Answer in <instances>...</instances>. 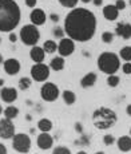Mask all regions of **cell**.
I'll list each match as a JSON object with an SVG mask.
<instances>
[{
  "mask_svg": "<svg viewBox=\"0 0 131 154\" xmlns=\"http://www.w3.org/2000/svg\"><path fill=\"white\" fill-rule=\"evenodd\" d=\"M96 31V17L87 8H74L64 19V32L76 42H88Z\"/></svg>",
  "mask_w": 131,
  "mask_h": 154,
  "instance_id": "1",
  "label": "cell"
},
{
  "mask_svg": "<svg viewBox=\"0 0 131 154\" xmlns=\"http://www.w3.org/2000/svg\"><path fill=\"white\" fill-rule=\"evenodd\" d=\"M20 8L15 0H0V31L12 32L20 22Z\"/></svg>",
  "mask_w": 131,
  "mask_h": 154,
  "instance_id": "2",
  "label": "cell"
},
{
  "mask_svg": "<svg viewBox=\"0 0 131 154\" xmlns=\"http://www.w3.org/2000/svg\"><path fill=\"white\" fill-rule=\"evenodd\" d=\"M117 121H118L117 112L108 107H105V106L96 109L92 112V123L99 130L111 129L117 123Z\"/></svg>",
  "mask_w": 131,
  "mask_h": 154,
  "instance_id": "3",
  "label": "cell"
},
{
  "mask_svg": "<svg viewBox=\"0 0 131 154\" xmlns=\"http://www.w3.org/2000/svg\"><path fill=\"white\" fill-rule=\"evenodd\" d=\"M98 69L107 75H115V72L120 69V59L119 55L114 52H102L98 58Z\"/></svg>",
  "mask_w": 131,
  "mask_h": 154,
  "instance_id": "4",
  "label": "cell"
},
{
  "mask_svg": "<svg viewBox=\"0 0 131 154\" xmlns=\"http://www.w3.org/2000/svg\"><path fill=\"white\" fill-rule=\"evenodd\" d=\"M20 39L22 42L26 44V46H31V47H35L36 43L39 42L40 39V32L36 26L34 24H26L24 27L20 29Z\"/></svg>",
  "mask_w": 131,
  "mask_h": 154,
  "instance_id": "5",
  "label": "cell"
},
{
  "mask_svg": "<svg viewBox=\"0 0 131 154\" xmlns=\"http://www.w3.org/2000/svg\"><path fill=\"white\" fill-rule=\"evenodd\" d=\"M12 147L17 153H28L31 150V138L24 133H17L12 138Z\"/></svg>",
  "mask_w": 131,
  "mask_h": 154,
  "instance_id": "6",
  "label": "cell"
},
{
  "mask_svg": "<svg viewBox=\"0 0 131 154\" xmlns=\"http://www.w3.org/2000/svg\"><path fill=\"white\" fill-rule=\"evenodd\" d=\"M59 95H60V90H59L58 86L55 83H52V82H47V83H44L41 86L40 97H41V99L46 100V102H53V100H56L59 98Z\"/></svg>",
  "mask_w": 131,
  "mask_h": 154,
  "instance_id": "7",
  "label": "cell"
},
{
  "mask_svg": "<svg viewBox=\"0 0 131 154\" xmlns=\"http://www.w3.org/2000/svg\"><path fill=\"white\" fill-rule=\"evenodd\" d=\"M50 66L44 63H35L31 67V76L36 82H46L50 76Z\"/></svg>",
  "mask_w": 131,
  "mask_h": 154,
  "instance_id": "8",
  "label": "cell"
},
{
  "mask_svg": "<svg viewBox=\"0 0 131 154\" xmlns=\"http://www.w3.org/2000/svg\"><path fill=\"white\" fill-rule=\"evenodd\" d=\"M15 137V126L12 121L8 118H2L0 119V138L3 140H10Z\"/></svg>",
  "mask_w": 131,
  "mask_h": 154,
  "instance_id": "9",
  "label": "cell"
},
{
  "mask_svg": "<svg viewBox=\"0 0 131 154\" xmlns=\"http://www.w3.org/2000/svg\"><path fill=\"white\" fill-rule=\"evenodd\" d=\"M74 51H75V43H74L72 39H70V38H63V39H60V42L58 44L59 56H62V58L70 56V55H72Z\"/></svg>",
  "mask_w": 131,
  "mask_h": 154,
  "instance_id": "10",
  "label": "cell"
},
{
  "mask_svg": "<svg viewBox=\"0 0 131 154\" xmlns=\"http://www.w3.org/2000/svg\"><path fill=\"white\" fill-rule=\"evenodd\" d=\"M36 143L41 150H48L53 145V138L52 135H50V133H41V134L38 135Z\"/></svg>",
  "mask_w": 131,
  "mask_h": 154,
  "instance_id": "11",
  "label": "cell"
},
{
  "mask_svg": "<svg viewBox=\"0 0 131 154\" xmlns=\"http://www.w3.org/2000/svg\"><path fill=\"white\" fill-rule=\"evenodd\" d=\"M4 71L8 75H16L20 71V62L15 58H10L4 60Z\"/></svg>",
  "mask_w": 131,
  "mask_h": 154,
  "instance_id": "12",
  "label": "cell"
},
{
  "mask_svg": "<svg viewBox=\"0 0 131 154\" xmlns=\"http://www.w3.org/2000/svg\"><path fill=\"white\" fill-rule=\"evenodd\" d=\"M0 98L5 103H12L17 99V91L14 87H3L0 90Z\"/></svg>",
  "mask_w": 131,
  "mask_h": 154,
  "instance_id": "13",
  "label": "cell"
},
{
  "mask_svg": "<svg viewBox=\"0 0 131 154\" xmlns=\"http://www.w3.org/2000/svg\"><path fill=\"white\" fill-rule=\"evenodd\" d=\"M29 19H31L32 24L34 26H41L44 24V22H46L47 16H46V12H44L43 10H39V8H35V10H32L31 15H29Z\"/></svg>",
  "mask_w": 131,
  "mask_h": 154,
  "instance_id": "14",
  "label": "cell"
},
{
  "mask_svg": "<svg viewBox=\"0 0 131 154\" xmlns=\"http://www.w3.org/2000/svg\"><path fill=\"white\" fill-rule=\"evenodd\" d=\"M115 34L123 39H130L131 38V24L130 23H118L115 28Z\"/></svg>",
  "mask_w": 131,
  "mask_h": 154,
  "instance_id": "15",
  "label": "cell"
},
{
  "mask_svg": "<svg viewBox=\"0 0 131 154\" xmlns=\"http://www.w3.org/2000/svg\"><path fill=\"white\" fill-rule=\"evenodd\" d=\"M29 56H31V59L35 63H43L44 56H46V51L43 50V47L35 46V47H32L31 51H29Z\"/></svg>",
  "mask_w": 131,
  "mask_h": 154,
  "instance_id": "16",
  "label": "cell"
},
{
  "mask_svg": "<svg viewBox=\"0 0 131 154\" xmlns=\"http://www.w3.org/2000/svg\"><path fill=\"white\" fill-rule=\"evenodd\" d=\"M117 145L122 153H129L131 150V137L130 135H122L117 140Z\"/></svg>",
  "mask_w": 131,
  "mask_h": 154,
  "instance_id": "17",
  "label": "cell"
},
{
  "mask_svg": "<svg viewBox=\"0 0 131 154\" xmlns=\"http://www.w3.org/2000/svg\"><path fill=\"white\" fill-rule=\"evenodd\" d=\"M103 16L106 17L107 20H110V22H112V20L118 19L119 16V10L117 7H115V4H107L105 8H103Z\"/></svg>",
  "mask_w": 131,
  "mask_h": 154,
  "instance_id": "18",
  "label": "cell"
},
{
  "mask_svg": "<svg viewBox=\"0 0 131 154\" xmlns=\"http://www.w3.org/2000/svg\"><path fill=\"white\" fill-rule=\"evenodd\" d=\"M96 74L95 72H87L82 79H80V86L83 88H88V87H92L95 83H96Z\"/></svg>",
  "mask_w": 131,
  "mask_h": 154,
  "instance_id": "19",
  "label": "cell"
},
{
  "mask_svg": "<svg viewBox=\"0 0 131 154\" xmlns=\"http://www.w3.org/2000/svg\"><path fill=\"white\" fill-rule=\"evenodd\" d=\"M64 64H66L64 58H62V56H55V58L50 62V69L53 71H62L64 69Z\"/></svg>",
  "mask_w": 131,
  "mask_h": 154,
  "instance_id": "20",
  "label": "cell"
},
{
  "mask_svg": "<svg viewBox=\"0 0 131 154\" xmlns=\"http://www.w3.org/2000/svg\"><path fill=\"white\" fill-rule=\"evenodd\" d=\"M62 98H63L66 105H68V106L74 105V103L76 102L75 93H74V91H71V90H64L63 93H62Z\"/></svg>",
  "mask_w": 131,
  "mask_h": 154,
  "instance_id": "21",
  "label": "cell"
},
{
  "mask_svg": "<svg viewBox=\"0 0 131 154\" xmlns=\"http://www.w3.org/2000/svg\"><path fill=\"white\" fill-rule=\"evenodd\" d=\"M38 129L41 133H50L52 130V122L50 119H47V118H41L38 122Z\"/></svg>",
  "mask_w": 131,
  "mask_h": 154,
  "instance_id": "22",
  "label": "cell"
},
{
  "mask_svg": "<svg viewBox=\"0 0 131 154\" xmlns=\"http://www.w3.org/2000/svg\"><path fill=\"white\" fill-rule=\"evenodd\" d=\"M17 114H19V109L15 107V106H8L7 109L4 110V117L8 118V119H15V118L17 117Z\"/></svg>",
  "mask_w": 131,
  "mask_h": 154,
  "instance_id": "23",
  "label": "cell"
},
{
  "mask_svg": "<svg viewBox=\"0 0 131 154\" xmlns=\"http://www.w3.org/2000/svg\"><path fill=\"white\" fill-rule=\"evenodd\" d=\"M43 50L46 51V54H53L58 50V44L53 40H46L43 44Z\"/></svg>",
  "mask_w": 131,
  "mask_h": 154,
  "instance_id": "24",
  "label": "cell"
},
{
  "mask_svg": "<svg viewBox=\"0 0 131 154\" xmlns=\"http://www.w3.org/2000/svg\"><path fill=\"white\" fill-rule=\"evenodd\" d=\"M119 58H122L123 60L130 62L131 60V46H124L119 51Z\"/></svg>",
  "mask_w": 131,
  "mask_h": 154,
  "instance_id": "25",
  "label": "cell"
},
{
  "mask_svg": "<svg viewBox=\"0 0 131 154\" xmlns=\"http://www.w3.org/2000/svg\"><path fill=\"white\" fill-rule=\"evenodd\" d=\"M31 87V79L27 78V76H23L19 81V88L20 90H28Z\"/></svg>",
  "mask_w": 131,
  "mask_h": 154,
  "instance_id": "26",
  "label": "cell"
},
{
  "mask_svg": "<svg viewBox=\"0 0 131 154\" xmlns=\"http://www.w3.org/2000/svg\"><path fill=\"white\" fill-rule=\"evenodd\" d=\"M119 82H120V78H119L118 75H108L107 76V85H108L110 87H117L119 85Z\"/></svg>",
  "mask_w": 131,
  "mask_h": 154,
  "instance_id": "27",
  "label": "cell"
},
{
  "mask_svg": "<svg viewBox=\"0 0 131 154\" xmlns=\"http://www.w3.org/2000/svg\"><path fill=\"white\" fill-rule=\"evenodd\" d=\"M78 2L79 0H59V3L66 8H75V5L78 4Z\"/></svg>",
  "mask_w": 131,
  "mask_h": 154,
  "instance_id": "28",
  "label": "cell"
},
{
  "mask_svg": "<svg viewBox=\"0 0 131 154\" xmlns=\"http://www.w3.org/2000/svg\"><path fill=\"white\" fill-rule=\"evenodd\" d=\"M102 40H103V42H105L106 44L112 43V40H114V34H112V32H110V31L103 32V34H102Z\"/></svg>",
  "mask_w": 131,
  "mask_h": 154,
  "instance_id": "29",
  "label": "cell"
},
{
  "mask_svg": "<svg viewBox=\"0 0 131 154\" xmlns=\"http://www.w3.org/2000/svg\"><path fill=\"white\" fill-rule=\"evenodd\" d=\"M52 154H71V150L66 146H56L52 150Z\"/></svg>",
  "mask_w": 131,
  "mask_h": 154,
  "instance_id": "30",
  "label": "cell"
},
{
  "mask_svg": "<svg viewBox=\"0 0 131 154\" xmlns=\"http://www.w3.org/2000/svg\"><path fill=\"white\" fill-rule=\"evenodd\" d=\"M103 143H105L106 146H111L112 143H115V137L112 134H106L105 137H103Z\"/></svg>",
  "mask_w": 131,
  "mask_h": 154,
  "instance_id": "31",
  "label": "cell"
},
{
  "mask_svg": "<svg viewBox=\"0 0 131 154\" xmlns=\"http://www.w3.org/2000/svg\"><path fill=\"white\" fill-rule=\"evenodd\" d=\"M66 34L64 29L60 28V27H55L53 28V36L55 38H60V39H63V35Z\"/></svg>",
  "mask_w": 131,
  "mask_h": 154,
  "instance_id": "32",
  "label": "cell"
},
{
  "mask_svg": "<svg viewBox=\"0 0 131 154\" xmlns=\"http://www.w3.org/2000/svg\"><path fill=\"white\" fill-rule=\"evenodd\" d=\"M122 71H123L126 75H130L131 74V62H126V63L122 66Z\"/></svg>",
  "mask_w": 131,
  "mask_h": 154,
  "instance_id": "33",
  "label": "cell"
},
{
  "mask_svg": "<svg viewBox=\"0 0 131 154\" xmlns=\"http://www.w3.org/2000/svg\"><path fill=\"white\" fill-rule=\"evenodd\" d=\"M115 7H117L119 11H123L124 8H126V2H124V0H117V3H115Z\"/></svg>",
  "mask_w": 131,
  "mask_h": 154,
  "instance_id": "34",
  "label": "cell"
},
{
  "mask_svg": "<svg viewBox=\"0 0 131 154\" xmlns=\"http://www.w3.org/2000/svg\"><path fill=\"white\" fill-rule=\"evenodd\" d=\"M26 4L28 5L29 8H34L36 5V0H26Z\"/></svg>",
  "mask_w": 131,
  "mask_h": 154,
  "instance_id": "35",
  "label": "cell"
},
{
  "mask_svg": "<svg viewBox=\"0 0 131 154\" xmlns=\"http://www.w3.org/2000/svg\"><path fill=\"white\" fill-rule=\"evenodd\" d=\"M75 130H76L78 133H82V131H83V126H82V123L76 122V123H75Z\"/></svg>",
  "mask_w": 131,
  "mask_h": 154,
  "instance_id": "36",
  "label": "cell"
},
{
  "mask_svg": "<svg viewBox=\"0 0 131 154\" xmlns=\"http://www.w3.org/2000/svg\"><path fill=\"white\" fill-rule=\"evenodd\" d=\"M16 39H17L16 34H15V32H10V40H11V42L15 43V42H16Z\"/></svg>",
  "mask_w": 131,
  "mask_h": 154,
  "instance_id": "37",
  "label": "cell"
},
{
  "mask_svg": "<svg viewBox=\"0 0 131 154\" xmlns=\"http://www.w3.org/2000/svg\"><path fill=\"white\" fill-rule=\"evenodd\" d=\"M0 154H7V147L3 143H0Z\"/></svg>",
  "mask_w": 131,
  "mask_h": 154,
  "instance_id": "38",
  "label": "cell"
},
{
  "mask_svg": "<svg viewBox=\"0 0 131 154\" xmlns=\"http://www.w3.org/2000/svg\"><path fill=\"white\" fill-rule=\"evenodd\" d=\"M50 17H51L52 22H58V20H59V16L56 14H51V15H50Z\"/></svg>",
  "mask_w": 131,
  "mask_h": 154,
  "instance_id": "39",
  "label": "cell"
},
{
  "mask_svg": "<svg viewBox=\"0 0 131 154\" xmlns=\"http://www.w3.org/2000/svg\"><path fill=\"white\" fill-rule=\"evenodd\" d=\"M94 5H102L103 4V0H92Z\"/></svg>",
  "mask_w": 131,
  "mask_h": 154,
  "instance_id": "40",
  "label": "cell"
},
{
  "mask_svg": "<svg viewBox=\"0 0 131 154\" xmlns=\"http://www.w3.org/2000/svg\"><path fill=\"white\" fill-rule=\"evenodd\" d=\"M126 112H127V114H129L130 117H131V103H130V105L126 107Z\"/></svg>",
  "mask_w": 131,
  "mask_h": 154,
  "instance_id": "41",
  "label": "cell"
},
{
  "mask_svg": "<svg viewBox=\"0 0 131 154\" xmlns=\"http://www.w3.org/2000/svg\"><path fill=\"white\" fill-rule=\"evenodd\" d=\"M82 3H90V2H92V0H80Z\"/></svg>",
  "mask_w": 131,
  "mask_h": 154,
  "instance_id": "42",
  "label": "cell"
},
{
  "mask_svg": "<svg viewBox=\"0 0 131 154\" xmlns=\"http://www.w3.org/2000/svg\"><path fill=\"white\" fill-rule=\"evenodd\" d=\"M76 154H87V153H86V152H83V150H80V152H78Z\"/></svg>",
  "mask_w": 131,
  "mask_h": 154,
  "instance_id": "43",
  "label": "cell"
},
{
  "mask_svg": "<svg viewBox=\"0 0 131 154\" xmlns=\"http://www.w3.org/2000/svg\"><path fill=\"white\" fill-rule=\"evenodd\" d=\"M3 63V56H2V54H0V64Z\"/></svg>",
  "mask_w": 131,
  "mask_h": 154,
  "instance_id": "44",
  "label": "cell"
},
{
  "mask_svg": "<svg viewBox=\"0 0 131 154\" xmlns=\"http://www.w3.org/2000/svg\"><path fill=\"white\" fill-rule=\"evenodd\" d=\"M95 154H105V152H96Z\"/></svg>",
  "mask_w": 131,
  "mask_h": 154,
  "instance_id": "45",
  "label": "cell"
},
{
  "mask_svg": "<svg viewBox=\"0 0 131 154\" xmlns=\"http://www.w3.org/2000/svg\"><path fill=\"white\" fill-rule=\"evenodd\" d=\"M3 83H4V82H3V79H0V86H3Z\"/></svg>",
  "mask_w": 131,
  "mask_h": 154,
  "instance_id": "46",
  "label": "cell"
},
{
  "mask_svg": "<svg viewBox=\"0 0 131 154\" xmlns=\"http://www.w3.org/2000/svg\"><path fill=\"white\" fill-rule=\"evenodd\" d=\"M2 112H3V109H2V106H0V114H2Z\"/></svg>",
  "mask_w": 131,
  "mask_h": 154,
  "instance_id": "47",
  "label": "cell"
},
{
  "mask_svg": "<svg viewBox=\"0 0 131 154\" xmlns=\"http://www.w3.org/2000/svg\"><path fill=\"white\" fill-rule=\"evenodd\" d=\"M130 137H131V127H130Z\"/></svg>",
  "mask_w": 131,
  "mask_h": 154,
  "instance_id": "48",
  "label": "cell"
},
{
  "mask_svg": "<svg viewBox=\"0 0 131 154\" xmlns=\"http://www.w3.org/2000/svg\"><path fill=\"white\" fill-rule=\"evenodd\" d=\"M0 42H2V38H0Z\"/></svg>",
  "mask_w": 131,
  "mask_h": 154,
  "instance_id": "49",
  "label": "cell"
},
{
  "mask_svg": "<svg viewBox=\"0 0 131 154\" xmlns=\"http://www.w3.org/2000/svg\"><path fill=\"white\" fill-rule=\"evenodd\" d=\"M130 4H131V0H130Z\"/></svg>",
  "mask_w": 131,
  "mask_h": 154,
  "instance_id": "50",
  "label": "cell"
}]
</instances>
